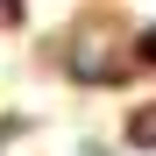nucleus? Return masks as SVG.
<instances>
[{
	"mask_svg": "<svg viewBox=\"0 0 156 156\" xmlns=\"http://www.w3.org/2000/svg\"><path fill=\"white\" fill-rule=\"evenodd\" d=\"M128 142H135V149H156V107H142L135 121H128Z\"/></svg>",
	"mask_w": 156,
	"mask_h": 156,
	"instance_id": "obj_1",
	"label": "nucleus"
},
{
	"mask_svg": "<svg viewBox=\"0 0 156 156\" xmlns=\"http://www.w3.org/2000/svg\"><path fill=\"white\" fill-rule=\"evenodd\" d=\"M142 57H149V64H156V29H149V36H142Z\"/></svg>",
	"mask_w": 156,
	"mask_h": 156,
	"instance_id": "obj_2",
	"label": "nucleus"
}]
</instances>
